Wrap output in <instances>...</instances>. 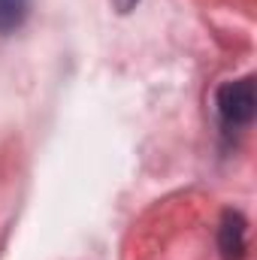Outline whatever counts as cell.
<instances>
[{"label":"cell","instance_id":"3","mask_svg":"<svg viewBox=\"0 0 257 260\" xmlns=\"http://www.w3.org/2000/svg\"><path fill=\"white\" fill-rule=\"evenodd\" d=\"M30 12V0H0V37L15 34Z\"/></svg>","mask_w":257,"mask_h":260},{"label":"cell","instance_id":"4","mask_svg":"<svg viewBox=\"0 0 257 260\" xmlns=\"http://www.w3.org/2000/svg\"><path fill=\"white\" fill-rule=\"evenodd\" d=\"M139 0H115V6H118V12H130L133 6H136Z\"/></svg>","mask_w":257,"mask_h":260},{"label":"cell","instance_id":"2","mask_svg":"<svg viewBox=\"0 0 257 260\" xmlns=\"http://www.w3.org/2000/svg\"><path fill=\"white\" fill-rule=\"evenodd\" d=\"M218 251L221 260H245L248 254V221L239 209H224L218 224Z\"/></svg>","mask_w":257,"mask_h":260},{"label":"cell","instance_id":"1","mask_svg":"<svg viewBox=\"0 0 257 260\" xmlns=\"http://www.w3.org/2000/svg\"><path fill=\"white\" fill-rule=\"evenodd\" d=\"M215 109L221 118V127L227 133L233 130H245L254 121L257 112V85L254 76H242L233 82H224L215 91Z\"/></svg>","mask_w":257,"mask_h":260}]
</instances>
